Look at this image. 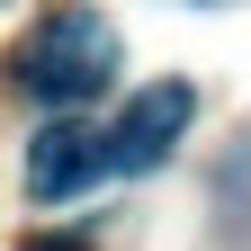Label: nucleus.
Returning a JSON list of instances; mask_svg holds the SVG:
<instances>
[{
  "mask_svg": "<svg viewBox=\"0 0 251 251\" xmlns=\"http://www.w3.org/2000/svg\"><path fill=\"white\" fill-rule=\"evenodd\" d=\"M117 81V27L99 9H54L36 36L18 45V90L45 108H81Z\"/></svg>",
  "mask_w": 251,
  "mask_h": 251,
  "instance_id": "1",
  "label": "nucleus"
},
{
  "mask_svg": "<svg viewBox=\"0 0 251 251\" xmlns=\"http://www.w3.org/2000/svg\"><path fill=\"white\" fill-rule=\"evenodd\" d=\"M188 117H198V90H188V81H152V90H135V99L117 108V126H108V171H117V179L162 171L171 144L188 135Z\"/></svg>",
  "mask_w": 251,
  "mask_h": 251,
  "instance_id": "2",
  "label": "nucleus"
},
{
  "mask_svg": "<svg viewBox=\"0 0 251 251\" xmlns=\"http://www.w3.org/2000/svg\"><path fill=\"white\" fill-rule=\"evenodd\" d=\"M99 179H108V135H90V126H45L27 144V198L36 206H63Z\"/></svg>",
  "mask_w": 251,
  "mask_h": 251,
  "instance_id": "3",
  "label": "nucleus"
}]
</instances>
